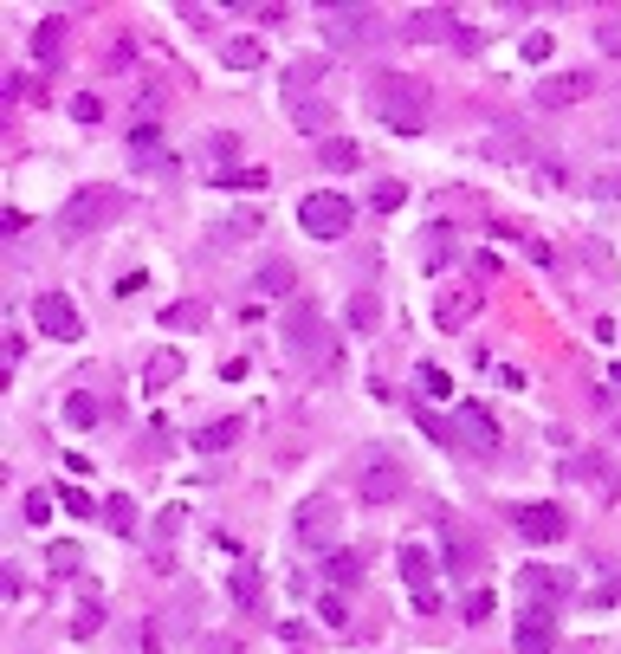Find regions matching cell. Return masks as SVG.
Instances as JSON below:
<instances>
[{"mask_svg": "<svg viewBox=\"0 0 621 654\" xmlns=\"http://www.w3.org/2000/svg\"><path fill=\"white\" fill-rule=\"evenodd\" d=\"M602 195H609V201H621V169L609 175V182H602Z\"/></svg>", "mask_w": 621, "mask_h": 654, "instance_id": "obj_51", "label": "cell"}, {"mask_svg": "<svg viewBox=\"0 0 621 654\" xmlns=\"http://www.w3.org/2000/svg\"><path fill=\"white\" fill-rule=\"evenodd\" d=\"M317 616H324V622H343L350 609H343V596H317Z\"/></svg>", "mask_w": 621, "mask_h": 654, "instance_id": "obj_47", "label": "cell"}, {"mask_svg": "<svg viewBox=\"0 0 621 654\" xmlns=\"http://www.w3.org/2000/svg\"><path fill=\"white\" fill-rule=\"evenodd\" d=\"M563 531H570V519H563L557 506H518V538L524 544H563Z\"/></svg>", "mask_w": 621, "mask_h": 654, "instance_id": "obj_13", "label": "cell"}, {"mask_svg": "<svg viewBox=\"0 0 621 654\" xmlns=\"http://www.w3.org/2000/svg\"><path fill=\"white\" fill-rule=\"evenodd\" d=\"M52 570H78V551H72V544H52Z\"/></svg>", "mask_w": 621, "mask_h": 654, "instance_id": "obj_50", "label": "cell"}, {"mask_svg": "<svg viewBox=\"0 0 621 654\" xmlns=\"http://www.w3.org/2000/svg\"><path fill=\"white\" fill-rule=\"evenodd\" d=\"M460 447H473V454H499V421L486 415V408H460Z\"/></svg>", "mask_w": 621, "mask_h": 654, "instance_id": "obj_14", "label": "cell"}, {"mask_svg": "<svg viewBox=\"0 0 621 654\" xmlns=\"http://www.w3.org/2000/svg\"><path fill=\"white\" fill-rule=\"evenodd\" d=\"M369 111L395 136H421L427 130V85L408 72H369Z\"/></svg>", "mask_w": 621, "mask_h": 654, "instance_id": "obj_1", "label": "cell"}, {"mask_svg": "<svg viewBox=\"0 0 621 654\" xmlns=\"http://www.w3.org/2000/svg\"><path fill=\"white\" fill-rule=\"evenodd\" d=\"M557 648V609H524L512 629V654H550Z\"/></svg>", "mask_w": 621, "mask_h": 654, "instance_id": "obj_11", "label": "cell"}, {"mask_svg": "<svg viewBox=\"0 0 621 654\" xmlns=\"http://www.w3.org/2000/svg\"><path fill=\"white\" fill-rule=\"evenodd\" d=\"M130 156H136V162H149V169H156V162L169 169V149H162V130L136 117V130H130Z\"/></svg>", "mask_w": 621, "mask_h": 654, "instance_id": "obj_18", "label": "cell"}, {"mask_svg": "<svg viewBox=\"0 0 621 654\" xmlns=\"http://www.w3.org/2000/svg\"><path fill=\"white\" fill-rule=\"evenodd\" d=\"M589 91H596V78H589V72H550V78H537L531 104H537V111H570V104H583Z\"/></svg>", "mask_w": 621, "mask_h": 654, "instance_id": "obj_6", "label": "cell"}, {"mask_svg": "<svg viewBox=\"0 0 621 654\" xmlns=\"http://www.w3.org/2000/svg\"><path fill=\"white\" fill-rule=\"evenodd\" d=\"M518 590L531 596V609H557L563 596L576 590V577H570V570H550V564H524L518 570Z\"/></svg>", "mask_w": 621, "mask_h": 654, "instance_id": "obj_9", "label": "cell"}, {"mask_svg": "<svg viewBox=\"0 0 621 654\" xmlns=\"http://www.w3.org/2000/svg\"><path fill=\"white\" fill-rule=\"evenodd\" d=\"M570 473H576V480H589V486H596V499H621V473H615V467H602L596 454H583Z\"/></svg>", "mask_w": 621, "mask_h": 654, "instance_id": "obj_17", "label": "cell"}, {"mask_svg": "<svg viewBox=\"0 0 621 654\" xmlns=\"http://www.w3.org/2000/svg\"><path fill=\"white\" fill-rule=\"evenodd\" d=\"M524 59L544 65V59H550V33H524Z\"/></svg>", "mask_w": 621, "mask_h": 654, "instance_id": "obj_44", "label": "cell"}, {"mask_svg": "<svg viewBox=\"0 0 621 654\" xmlns=\"http://www.w3.org/2000/svg\"><path fill=\"white\" fill-rule=\"evenodd\" d=\"M33 324H39V337H59V344L85 337V324H78V305H72L65 292H39V298H33Z\"/></svg>", "mask_w": 621, "mask_h": 654, "instance_id": "obj_5", "label": "cell"}, {"mask_svg": "<svg viewBox=\"0 0 621 654\" xmlns=\"http://www.w3.org/2000/svg\"><path fill=\"white\" fill-rule=\"evenodd\" d=\"M253 234H259V221H253V214H233V221L220 227V240H253Z\"/></svg>", "mask_w": 621, "mask_h": 654, "instance_id": "obj_42", "label": "cell"}, {"mask_svg": "<svg viewBox=\"0 0 621 654\" xmlns=\"http://www.w3.org/2000/svg\"><path fill=\"white\" fill-rule=\"evenodd\" d=\"M447 564L460 570V577H473V570H479V544H453V551H447Z\"/></svg>", "mask_w": 621, "mask_h": 654, "instance_id": "obj_40", "label": "cell"}, {"mask_svg": "<svg viewBox=\"0 0 621 654\" xmlns=\"http://www.w3.org/2000/svg\"><path fill=\"white\" fill-rule=\"evenodd\" d=\"M201 318H207L201 305H175V311H169V318H162V324H169V331H195Z\"/></svg>", "mask_w": 621, "mask_h": 654, "instance_id": "obj_41", "label": "cell"}, {"mask_svg": "<svg viewBox=\"0 0 621 654\" xmlns=\"http://www.w3.org/2000/svg\"><path fill=\"white\" fill-rule=\"evenodd\" d=\"M52 519V499L46 493H26V525H46Z\"/></svg>", "mask_w": 621, "mask_h": 654, "instance_id": "obj_43", "label": "cell"}, {"mask_svg": "<svg viewBox=\"0 0 621 654\" xmlns=\"http://www.w3.org/2000/svg\"><path fill=\"white\" fill-rule=\"evenodd\" d=\"M460 616H466V629H479V622L492 616V590H473V596L460 603Z\"/></svg>", "mask_w": 621, "mask_h": 654, "instance_id": "obj_36", "label": "cell"}, {"mask_svg": "<svg viewBox=\"0 0 621 654\" xmlns=\"http://www.w3.org/2000/svg\"><path fill=\"white\" fill-rule=\"evenodd\" d=\"M214 182H220V188H240V195H246V188H266L272 175H266V169H227V175H214Z\"/></svg>", "mask_w": 621, "mask_h": 654, "instance_id": "obj_33", "label": "cell"}, {"mask_svg": "<svg viewBox=\"0 0 621 654\" xmlns=\"http://www.w3.org/2000/svg\"><path fill=\"white\" fill-rule=\"evenodd\" d=\"M143 285H149V279H143V272H123V279H117V285H110V292H117V298H130V292H143Z\"/></svg>", "mask_w": 621, "mask_h": 654, "instance_id": "obj_49", "label": "cell"}, {"mask_svg": "<svg viewBox=\"0 0 621 654\" xmlns=\"http://www.w3.org/2000/svg\"><path fill=\"white\" fill-rule=\"evenodd\" d=\"M104 525L117 531V538H130V531H136V506H130L123 493H110V506H104Z\"/></svg>", "mask_w": 621, "mask_h": 654, "instance_id": "obj_28", "label": "cell"}, {"mask_svg": "<svg viewBox=\"0 0 621 654\" xmlns=\"http://www.w3.org/2000/svg\"><path fill=\"white\" fill-rule=\"evenodd\" d=\"M285 111H292V124L305 130V136L330 143V104H324V98H311V91H292V98H285Z\"/></svg>", "mask_w": 621, "mask_h": 654, "instance_id": "obj_15", "label": "cell"}, {"mask_svg": "<svg viewBox=\"0 0 621 654\" xmlns=\"http://www.w3.org/2000/svg\"><path fill=\"white\" fill-rule=\"evenodd\" d=\"M324 577H330V583H337V590H350V583H356V577H363V557H356V551H343V544H337V551H330V557H324Z\"/></svg>", "mask_w": 621, "mask_h": 654, "instance_id": "obj_23", "label": "cell"}, {"mask_svg": "<svg viewBox=\"0 0 621 654\" xmlns=\"http://www.w3.org/2000/svg\"><path fill=\"white\" fill-rule=\"evenodd\" d=\"M233 441H240V421H233V415H220V421H207V428L195 434V447H201V454H227V447Z\"/></svg>", "mask_w": 621, "mask_h": 654, "instance_id": "obj_21", "label": "cell"}, {"mask_svg": "<svg viewBox=\"0 0 621 654\" xmlns=\"http://www.w3.org/2000/svg\"><path fill=\"white\" fill-rule=\"evenodd\" d=\"M402 577H408V590H414V609H421V616H434V609H440V590H434V557H427L421 538L402 544Z\"/></svg>", "mask_w": 621, "mask_h": 654, "instance_id": "obj_8", "label": "cell"}, {"mask_svg": "<svg viewBox=\"0 0 621 654\" xmlns=\"http://www.w3.org/2000/svg\"><path fill=\"white\" fill-rule=\"evenodd\" d=\"M65 493V512H78V519H91V512H98V499L85 493V486H59Z\"/></svg>", "mask_w": 621, "mask_h": 654, "instance_id": "obj_39", "label": "cell"}, {"mask_svg": "<svg viewBox=\"0 0 621 654\" xmlns=\"http://www.w3.org/2000/svg\"><path fill=\"white\" fill-rule=\"evenodd\" d=\"M298 538H305L317 557H330L337 551V506H330V499H305V506H298Z\"/></svg>", "mask_w": 621, "mask_h": 654, "instance_id": "obj_10", "label": "cell"}, {"mask_svg": "<svg viewBox=\"0 0 621 654\" xmlns=\"http://www.w3.org/2000/svg\"><path fill=\"white\" fill-rule=\"evenodd\" d=\"M324 20H330L324 33L337 39V46H356V39H363V33H376V13H369V7H330Z\"/></svg>", "mask_w": 621, "mask_h": 654, "instance_id": "obj_16", "label": "cell"}, {"mask_svg": "<svg viewBox=\"0 0 621 654\" xmlns=\"http://www.w3.org/2000/svg\"><path fill=\"white\" fill-rule=\"evenodd\" d=\"M486 156L492 162H531V143H524V136H492Z\"/></svg>", "mask_w": 621, "mask_h": 654, "instance_id": "obj_29", "label": "cell"}, {"mask_svg": "<svg viewBox=\"0 0 621 654\" xmlns=\"http://www.w3.org/2000/svg\"><path fill=\"white\" fill-rule=\"evenodd\" d=\"M402 493H408V467L389 460V454H369L363 460V499L369 506H389V499H402Z\"/></svg>", "mask_w": 621, "mask_h": 654, "instance_id": "obj_7", "label": "cell"}, {"mask_svg": "<svg viewBox=\"0 0 621 654\" xmlns=\"http://www.w3.org/2000/svg\"><path fill=\"white\" fill-rule=\"evenodd\" d=\"M175 376H182V350H156V357H149V370H143V383L162 389V383H175Z\"/></svg>", "mask_w": 621, "mask_h": 654, "instance_id": "obj_25", "label": "cell"}, {"mask_svg": "<svg viewBox=\"0 0 621 654\" xmlns=\"http://www.w3.org/2000/svg\"><path fill=\"white\" fill-rule=\"evenodd\" d=\"M72 117H78V124H104V98L78 91V98H72Z\"/></svg>", "mask_w": 621, "mask_h": 654, "instance_id": "obj_38", "label": "cell"}, {"mask_svg": "<svg viewBox=\"0 0 621 654\" xmlns=\"http://www.w3.org/2000/svg\"><path fill=\"white\" fill-rule=\"evenodd\" d=\"M473 311H479V285H440V298H434V324L440 331H466Z\"/></svg>", "mask_w": 621, "mask_h": 654, "instance_id": "obj_12", "label": "cell"}, {"mask_svg": "<svg viewBox=\"0 0 621 654\" xmlns=\"http://www.w3.org/2000/svg\"><path fill=\"white\" fill-rule=\"evenodd\" d=\"M240 156V143H233V130H207V162H214V175H227V162Z\"/></svg>", "mask_w": 621, "mask_h": 654, "instance_id": "obj_27", "label": "cell"}, {"mask_svg": "<svg viewBox=\"0 0 621 654\" xmlns=\"http://www.w3.org/2000/svg\"><path fill=\"white\" fill-rule=\"evenodd\" d=\"M402 201H408V195H402V182H382V188H376V208H382V214H395Z\"/></svg>", "mask_w": 621, "mask_h": 654, "instance_id": "obj_45", "label": "cell"}, {"mask_svg": "<svg viewBox=\"0 0 621 654\" xmlns=\"http://www.w3.org/2000/svg\"><path fill=\"white\" fill-rule=\"evenodd\" d=\"M285 344H292V357H305V363L330 357V324H324V311H317L311 298H292V305H285Z\"/></svg>", "mask_w": 621, "mask_h": 654, "instance_id": "obj_3", "label": "cell"}, {"mask_svg": "<svg viewBox=\"0 0 621 654\" xmlns=\"http://www.w3.org/2000/svg\"><path fill=\"white\" fill-rule=\"evenodd\" d=\"M414 421H421V434H427V441H447V447H460V428H453V421L421 415V408H414Z\"/></svg>", "mask_w": 621, "mask_h": 654, "instance_id": "obj_31", "label": "cell"}, {"mask_svg": "<svg viewBox=\"0 0 621 654\" xmlns=\"http://www.w3.org/2000/svg\"><path fill=\"white\" fill-rule=\"evenodd\" d=\"M59 46H65V20H59V13H46V20L33 26V59L52 65V59H59Z\"/></svg>", "mask_w": 621, "mask_h": 654, "instance_id": "obj_20", "label": "cell"}, {"mask_svg": "<svg viewBox=\"0 0 621 654\" xmlns=\"http://www.w3.org/2000/svg\"><path fill=\"white\" fill-rule=\"evenodd\" d=\"M376 318H382V305H376L369 292H356V298H350V324H356V331H369Z\"/></svg>", "mask_w": 621, "mask_h": 654, "instance_id": "obj_35", "label": "cell"}, {"mask_svg": "<svg viewBox=\"0 0 621 654\" xmlns=\"http://www.w3.org/2000/svg\"><path fill=\"white\" fill-rule=\"evenodd\" d=\"M220 59H227L233 72H259V65H266V46H259V39H227Z\"/></svg>", "mask_w": 621, "mask_h": 654, "instance_id": "obj_22", "label": "cell"}, {"mask_svg": "<svg viewBox=\"0 0 621 654\" xmlns=\"http://www.w3.org/2000/svg\"><path fill=\"white\" fill-rule=\"evenodd\" d=\"M589 603H602V609H615V603H621V577H609V583H602V590H596V596H589Z\"/></svg>", "mask_w": 621, "mask_h": 654, "instance_id": "obj_48", "label": "cell"}, {"mask_svg": "<svg viewBox=\"0 0 621 654\" xmlns=\"http://www.w3.org/2000/svg\"><path fill=\"white\" fill-rule=\"evenodd\" d=\"M350 221H356V214H350V201H343V195H330V188H317V195L298 201V227H305L311 240H343V234H350Z\"/></svg>", "mask_w": 621, "mask_h": 654, "instance_id": "obj_4", "label": "cell"}, {"mask_svg": "<svg viewBox=\"0 0 621 654\" xmlns=\"http://www.w3.org/2000/svg\"><path fill=\"white\" fill-rule=\"evenodd\" d=\"M117 214H123L117 188H78V195L59 208V234L65 240H85V234H98V227H110Z\"/></svg>", "mask_w": 621, "mask_h": 654, "instance_id": "obj_2", "label": "cell"}, {"mask_svg": "<svg viewBox=\"0 0 621 654\" xmlns=\"http://www.w3.org/2000/svg\"><path fill=\"white\" fill-rule=\"evenodd\" d=\"M596 39H602V52H615V59H621V20H602Z\"/></svg>", "mask_w": 621, "mask_h": 654, "instance_id": "obj_46", "label": "cell"}, {"mask_svg": "<svg viewBox=\"0 0 621 654\" xmlns=\"http://www.w3.org/2000/svg\"><path fill=\"white\" fill-rule=\"evenodd\" d=\"M259 292H266V298H292V266H285V260H266V266H259Z\"/></svg>", "mask_w": 621, "mask_h": 654, "instance_id": "obj_24", "label": "cell"}, {"mask_svg": "<svg viewBox=\"0 0 621 654\" xmlns=\"http://www.w3.org/2000/svg\"><path fill=\"white\" fill-rule=\"evenodd\" d=\"M453 260V227H427V253H421V266L434 272V266H447Z\"/></svg>", "mask_w": 621, "mask_h": 654, "instance_id": "obj_26", "label": "cell"}, {"mask_svg": "<svg viewBox=\"0 0 621 654\" xmlns=\"http://www.w3.org/2000/svg\"><path fill=\"white\" fill-rule=\"evenodd\" d=\"M65 421H72V428H91V421H98V402H91V395H65Z\"/></svg>", "mask_w": 621, "mask_h": 654, "instance_id": "obj_34", "label": "cell"}, {"mask_svg": "<svg viewBox=\"0 0 621 654\" xmlns=\"http://www.w3.org/2000/svg\"><path fill=\"white\" fill-rule=\"evenodd\" d=\"M440 26H453L447 13H408V39H440Z\"/></svg>", "mask_w": 621, "mask_h": 654, "instance_id": "obj_32", "label": "cell"}, {"mask_svg": "<svg viewBox=\"0 0 621 654\" xmlns=\"http://www.w3.org/2000/svg\"><path fill=\"white\" fill-rule=\"evenodd\" d=\"M421 395H427V402H447V395H453V376L440 370V363H421Z\"/></svg>", "mask_w": 621, "mask_h": 654, "instance_id": "obj_30", "label": "cell"}, {"mask_svg": "<svg viewBox=\"0 0 621 654\" xmlns=\"http://www.w3.org/2000/svg\"><path fill=\"white\" fill-rule=\"evenodd\" d=\"M233 596H240V609L259 603V570H253V564H240V577H233Z\"/></svg>", "mask_w": 621, "mask_h": 654, "instance_id": "obj_37", "label": "cell"}, {"mask_svg": "<svg viewBox=\"0 0 621 654\" xmlns=\"http://www.w3.org/2000/svg\"><path fill=\"white\" fill-rule=\"evenodd\" d=\"M317 162H324L330 175H350L356 162H363V149H356L350 136H330V143H317Z\"/></svg>", "mask_w": 621, "mask_h": 654, "instance_id": "obj_19", "label": "cell"}]
</instances>
